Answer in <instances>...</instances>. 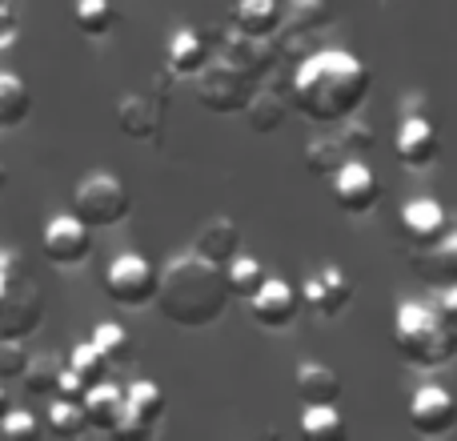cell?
<instances>
[{
    "label": "cell",
    "instance_id": "38",
    "mask_svg": "<svg viewBox=\"0 0 457 441\" xmlns=\"http://www.w3.org/2000/svg\"><path fill=\"white\" fill-rule=\"evenodd\" d=\"M434 301H437V313H442L445 329L457 337V285H442V289L434 293Z\"/></svg>",
    "mask_w": 457,
    "mask_h": 441
},
{
    "label": "cell",
    "instance_id": "32",
    "mask_svg": "<svg viewBox=\"0 0 457 441\" xmlns=\"http://www.w3.org/2000/svg\"><path fill=\"white\" fill-rule=\"evenodd\" d=\"M225 277H228V289H233V297H241V301H249L253 293H257L261 285L269 281L265 265H261L257 257H245V253H237V257L228 261V265H225Z\"/></svg>",
    "mask_w": 457,
    "mask_h": 441
},
{
    "label": "cell",
    "instance_id": "27",
    "mask_svg": "<svg viewBox=\"0 0 457 441\" xmlns=\"http://www.w3.org/2000/svg\"><path fill=\"white\" fill-rule=\"evenodd\" d=\"M165 389L153 386V381H133V386L125 389V413L137 421H145V426L157 429V421L165 418Z\"/></svg>",
    "mask_w": 457,
    "mask_h": 441
},
{
    "label": "cell",
    "instance_id": "6",
    "mask_svg": "<svg viewBox=\"0 0 457 441\" xmlns=\"http://www.w3.org/2000/svg\"><path fill=\"white\" fill-rule=\"evenodd\" d=\"M193 80H197V88H193L197 101L205 104L209 112H221V117H228V112H245L253 88H257V80H253L249 72H241L237 64H228L225 56L209 61Z\"/></svg>",
    "mask_w": 457,
    "mask_h": 441
},
{
    "label": "cell",
    "instance_id": "35",
    "mask_svg": "<svg viewBox=\"0 0 457 441\" xmlns=\"http://www.w3.org/2000/svg\"><path fill=\"white\" fill-rule=\"evenodd\" d=\"M40 418L29 410H8V418L0 421V437L4 441H40Z\"/></svg>",
    "mask_w": 457,
    "mask_h": 441
},
{
    "label": "cell",
    "instance_id": "7",
    "mask_svg": "<svg viewBox=\"0 0 457 441\" xmlns=\"http://www.w3.org/2000/svg\"><path fill=\"white\" fill-rule=\"evenodd\" d=\"M157 285L161 273L149 257L141 253H120L109 269H104V293H109L112 305H125V309H141L157 301Z\"/></svg>",
    "mask_w": 457,
    "mask_h": 441
},
{
    "label": "cell",
    "instance_id": "13",
    "mask_svg": "<svg viewBox=\"0 0 457 441\" xmlns=\"http://www.w3.org/2000/svg\"><path fill=\"white\" fill-rule=\"evenodd\" d=\"M165 93L157 88H137V93H125L117 101V125L125 137L133 141H153L161 137V125H165Z\"/></svg>",
    "mask_w": 457,
    "mask_h": 441
},
{
    "label": "cell",
    "instance_id": "39",
    "mask_svg": "<svg viewBox=\"0 0 457 441\" xmlns=\"http://www.w3.org/2000/svg\"><path fill=\"white\" fill-rule=\"evenodd\" d=\"M88 386L77 378V373L69 370V362H64V373H61V389H56V397H69V402H85Z\"/></svg>",
    "mask_w": 457,
    "mask_h": 441
},
{
    "label": "cell",
    "instance_id": "15",
    "mask_svg": "<svg viewBox=\"0 0 457 441\" xmlns=\"http://www.w3.org/2000/svg\"><path fill=\"white\" fill-rule=\"evenodd\" d=\"M301 293L293 289L281 277H269L257 293L249 297V317L261 325V329H289L301 313Z\"/></svg>",
    "mask_w": 457,
    "mask_h": 441
},
{
    "label": "cell",
    "instance_id": "14",
    "mask_svg": "<svg viewBox=\"0 0 457 441\" xmlns=\"http://www.w3.org/2000/svg\"><path fill=\"white\" fill-rule=\"evenodd\" d=\"M329 21H333L329 0H289V4H285V21H281V29H277L273 40L281 53H297V48L305 53L309 37H317Z\"/></svg>",
    "mask_w": 457,
    "mask_h": 441
},
{
    "label": "cell",
    "instance_id": "37",
    "mask_svg": "<svg viewBox=\"0 0 457 441\" xmlns=\"http://www.w3.org/2000/svg\"><path fill=\"white\" fill-rule=\"evenodd\" d=\"M24 370H29V349L12 337H0V381L24 378Z\"/></svg>",
    "mask_w": 457,
    "mask_h": 441
},
{
    "label": "cell",
    "instance_id": "12",
    "mask_svg": "<svg viewBox=\"0 0 457 441\" xmlns=\"http://www.w3.org/2000/svg\"><path fill=\"white\" fill-rule=\"evenodd\" d=\"M405 418H410L413 434H421V437H445L457 426V397L445 386H421L418 394L410 397V410H405Z\"/></svg>",
    "mask_w": 457,
    "mask_h": 441
},
{
    "label": "cell",
    "instance_id": "5",
    "mask_svg": "<svg viewBox=\"0 0 457 441\" xmlns=\"http://www.w3.org/2000/svg\"><path fill=\"white\" fill-rule=\"evenodd\" d=\"M129 209H133V197H129L125 181L117 173H104V169L85 173L77 181V189H72V213L85 220L88 229L120 225L129 217Z\"/></svg>",
    "mask_w": 457,
    "mask_h": 441
},
{
    "label": "cell",
    "instance_id": "23",
    "mask_svg": "<svg viewBox=\"0 0 457 441\" xmlns=\"http://www.w3.org/2000/svg\"><path fill=\"white\" fill-rule=\"evenodd\" d=\"M85 413H88V426L101 429V434H112L117 421L125 418V389H117L109 378L88 386L85 394Z\"/></svg>",
    "mask_w": 457,
    "mask_h": 441
},
{
    "label": "cell",
    "instance_id": "4",
    "mask_svg": "<svg viewBox=\"0 0 457 441\" xmlns=\"http://www.w3.org/2000/svg\"><path fill=\"white\" fill-rule=\"evenodd\" d=\"M45 321V289L16 245H0V337L24 341Z\"/></svg>",
    "mask_w": 457,
    "mask_h": 441
},
{
    "label": "cell",
    "instance_id": "11",
    "mask_svg": "<svg viewBox=\"0 0 457 441\" xmlns=\"http://www.w3.org/2000/svg\"><path fill=\"white\" fill-rule=\"evenodd\" d=\"M349 301H353V281H349L345 269H337V265H321L301 285V305L313 317H321V321L341 317L349 309Z\"/></svg>",
    "mask_w": 457,
    "mask_h": 441
},
{
    "label": "cell",
    "instance_id": "30",
    "mask_svg": "<svg viewBox=\"0 0 457 441\" xmlns=\"http://www.w3.org/2000/svg\"><path fill=\"white\" fill-rule=\"evenodd\" d=\"M72 24L80 29V37H109L112 24H117V8H112V0H77Z\"/></svg>",
    "mask_w": 457,
    "mask_h": 441
},
{
    "label": "cell",
    "instance_id": "33",
    "mask_svg": "<svg viewBox=\"0 0 457 441\" xmlns=\"http://www.w3.org/2000/svg\"><path fill=\"white\" fill-rule=\"evenodd\" d=\"M69 370L77 373L85 386H96V381H104L109 378V370H112V362L96 349V341L88 337V341H80V345H72V354H69Z\"/></svg>",
    "mask_w": 457,
    "mask_h": 441
},
{
    "label": "cell",
    "instance_id": "24",
    "mask_svg": "<svg viewBox=\"0 0 457 441\" xmlns=\"http://www.w3.org/2000/svg\"><path fill=\"white\" fill-rule=\"evenodd\" d=\"M32 112V88L16 72H0V133H12Z\"/></svg>",
    "mask_w": 457,
    "mask_h": 441
},
{
    "label": "cell",
    "instance_id": "25",
    "mask_svg": "<svg viewBox=\"0 0 457 441\" xmlns=\"http://www.w3.org/2000/svg\"><path fill=\"white\" fill-rule=\"evenodd\" d=\"M293 101H285L277 88H253L249 104H245V117H249L253 133H277L285 125V112Z\"/></svg>",
    "mask_w": 457,
    "mask_h": 441
},
{
    "label": "cell",
    "instance_id": "29",
    "mask_svg": "<svg viewBox=\"0 0 457 441\" xmlns=\"http://www.w3.org/2000/svg\"><path fill=\"white\" fill-rule=\"evenodd\" d=\"M301 157H305V169H309V173H313V177H325V181H329V177L349 161V149L341 145V137L333 133V137H313V141L305 145V153H301Z\"/></svg>",
    "mask_w": 457,
    "mask_h": 441
},
{
    "label": "cell",
    "instance_id": "19",
    "mask_svg": "<svg viewBox=\"0 0 457 441\" xmlns=\"http://www.w3.org/2000/svg\"><path fill=\"white\" fill-rule=\"evenodd\" d=\"M209 61H213V56H209V40L201 37L197 29H177L173 37H169V48H165L169 77L189 80V77H197Z\"/></svg>",
    "mask_w": 457,
    "mask_h": 441
},
{
    "label": "cell",
    "instance_id": "28",
    "mask_svg": "<svg viewBox=\"0 0 457 441\" xmlns=\"http://www.w3.org/2000/svg\"><path fill=\"white\" fill-rule=\"evenodd\" d=\"M45 426H48V434H56L61 441H72V437L85 434V429H93L88 426L85 402H69V397H53V402H48Z\"/></svg>",
    "mask_w": 457,
    "mask_h": 441
},
{
    "label": "cell",
    "instance_id": "18",
    "mask_svg": "<svg viewBox=\"0 0 457 441\" xmlns=\"http://www.w3.org/2000/svg\"><path fill=\"white\" fill-rule=\"evenodd\" d=\"M221 56L228 64H237L241 72H249L253 80H261L269 69L277 64V56H281V48H277V40H265V37H245V32H225L221 37Z\"/></svg>",
    "mask_w": 457,
    "mask_h": 441
},
{
    "label": "cell",
    "instance_id": "10",
    "mask_svg": "<svg viewBox=\"0 0 457 441\" xmlns=\"http://www.w3.org/2000/svg\"><path fill=\"white\" fill-rule=\"evenodd\" d=\"M397 161L405 169H429L442 153V133L437 125L429 121V109H405L402 112V125H397Z\"/></svg>",
    "mask_w": 457,
    "mask_h": 441
},
{
    "label": "cell",
    "instance_id": "1",
    "mask_svg": "<svg viewBox=\"0 0 457 441\" xmlns=\"http://www.w3.org/2000/svg\"><path fill=\"white\" fill-rule=\"evenodd\" d=\"M373 72L349 48H313L289 77V101L301 117L317 125L345 121L370 101Z\"/></svg>",
    "mask_w": 457,
    "mask_h": 441
},
{
    "label": "cell",
    "instance_id": "26",
    "mask_svg": "<svg viewBox=\"0 0 457 441\" xmlns=\"http://www.w3.org/2000/svg\"><path fill=\"white\" fill-rule=\"evenodd\" d=\"M61 357L53 354H40V357H29V370H24V394L29 397H40V402H53L56 389H61Z\"/></svg>",
    "mask_w": 457,
    "mask_h": 441
},
{
    "label": "cell",
    "instance_id": "34",
    "mask_svg": "<svg viewBox=\"0 0 457 441\" xmlns=\"http://www.w3.org/2000/svg\"><path fill=\"white\" fill-rule=\"evenodd\" d=\"M93 341L112 365H125L129 357H133V333H129L120 321H101L93 329Z\"/></svg>",
    "mask_w": 457,
    "mask_h": 441
},
{
    "label": "cell",
    "instance_id": "22",
    "mask_svg": "<svg viewBox=\"0 0 457 441\" xmlns=\"http://www.w3.org/2000/svg\"><path fill=\"white\" fill-rule=\"evenodd\" d=\"M285 21V4L281 0H237L233 4V29L245 37H265L273 40L277 29Z\"/></svg>",
    "mask_w": 457,
    "mask_h": 441
},
{
    "label": "cell",
    "instance_id": "31",
    "mask_svg": "<svg viewBox=\"0 0 457 441\" xmlns=\"http://www.w3.org/2000/svg\"><path fill=\"white\" fill-rule=\"evenodd\" d=\"M301 434L309 441H341L345 437V418L337 413V405H305Z\"/></svg>",
    "mask_w": 457,
    "mask_h": 441
},
{
    "label": "cell",
    "instance_id": "3",
    "mask_svg": "<svg viewBox=\"0 0 457 441\" xmlns=\"http://www.w3.org/2000/svg\"><path fill=\"white\" fill-rule=\"evenodd\" d=\"M394 349L413 370H442L457 357V337L445 329L434 297H405L394 313Z\"/></svg>",
    "mask_w": 457,
    "mask_h": 441
},
{
    "label": "cell",
    "instance_id": "16",
    "mask_svg": "<svg viewBox=\"0 0 457 441\" xmlns=\"http://www.w3.org/2000/svg\"><path fill=\"white\" fill-rule=\"evenodd\" d=\"M410 269L426 285H434V289L457 285V220H450V229H445L434 245L410 249Z\"/></svg>",
    "mask_w": 457,
    "mask_h": 441
},
{
    "label": "cell",
    "instance_id": "20",
    "mask_svg": "<svg viewBox=\"0 0 457 441\" xmlns=\"http://www.w3.org/2000/svg\"><path fill=\"white\" fill-rule=\"evenodd\" d=\"M193 249H197L201 257L217 261V265H228V261L241 253V229H237L233 217L217 213V217H209L205 225L197 229V237H193Z\"/></svg>",
    "mask_w": 457,
    "mask_h": 441
},
{
    "label": "cell",
    "instance_id": "21",
    "mask_svg": "<svg viewBox=\"0 0 457 441\" xmlns=\"http://www.w3.org/2000/svg\"><path fill=\"white\" fill-rule=\"evenodd\" d=\"M293 386H297L301 405H337L341 402L337 370H329V365H321V362H301Z\"/></svg>",
    "mask_w": 457,
    "mask_h": 441
},
{
    "label": "cell",
    "instance_id": "2",
    "mask_svg": "<svg viewBox=\"0 0 457 441\" xmlns=\"http://www.w3.org/2000/svg\"><path fill=\"white\" fill-rule=\"evenodd\" d=\"M233 289H228L225 265L201 257L197 249L177 253L161 265L157 313L181 329H209L225 317Z\"/></svg>",
    "mask_w": 457,
    "mask_h": 441
},
{
    "label": "cell",
    "instance_id": "41",
    "mask_svg": "<svg viewBox=\"0 0 457 441\" xmlns=\"http://www.w3.org/2000/svg\"><path fill=\"white\" fill-rule=\"evenodd\" d=\"M4 185H8V169L0 165V189H4Z\"/></svg>",
    "mask_w": 457,
    "mask_h": 441
},
{
    "label": "cell",
    "instance_id": "17",
    "mask_svg": "<svg viewBox=\"0 0 457 441\" xmlns=\"http://www.w3.org/2000/svg\"><path fill=\"white\" fill-rule=\"evenodd\" d=\"M450 213H445L442 201L434 197H413L402 205V213H397V225H402V237L410 249H421V245H434L437 237L450 229Z\"/></svg>",
    "mask_w": 457,
    "mask_h": 441
},
{
    "label": "cell",
    "instance_id": "8",
    "mask_svg": "<svg viewBox=\"0 0 457 441\" xmlns=\"http://www.w3.org/2000/svg\"><path fill=\"white\" fill-rule=\"evenodd\" d=\"M40 249H45V257L53 261L56 269H77V265H85L88 253H93V229L72 213V209L69 213H56L45 225V233H40Z\"/></svg>",
    "mask_w": 457,
    "mask_h": 441
},
{
    "label": "cell",
    "instance_id": "40",
    "mask_svg": "<svg viewBox=\"0 0 457 441\" xmlns=\"http://www.w3.org/2000/svg\"><path fill=\"white\" fill-rule=\"evenodd\" d=\"M8 410H12V397H8L4 381H0V421H4V418H8Z\"/></svg>",
    "mask_w": 457,
    "mask_h": 441
},
{
    "label": "cell",
    "instance_id": "9",
    "mask_svg": "<svg viewBox=\"0 0 457 441\" xmlns=\"http://www.w3.org/2000/svg\"><path fill=\"white\" fill-rule=\"evenodd\" d=\"M329 181H333L329 189H333V201H337L341 213L365 217V213H373V209H378L381 181H378V173H373V169L365 165L361 157H349L345 165H341L337 173L329 177Z\"/></svg>",
    "mask_w": 457,
    "mask_h": 441
},
{
    "label": "cell",
    "instance_id": "36",
    "mask_svg": "<svg viewBox=\"0 0 457 441\" xmlns=\"http://www.w3.org/2000/svg\"><path fill=\"white\" fill-rule=\"evenodd\" d=\"M337 137H341V145L349 149V157H361V153H370L373 145H378V133H373V129L365 125V121H357V112H353V117L341 121Z\"/></svg>",
    "mask_w": 457,
    "mask_h": 441
}]
</instances>
